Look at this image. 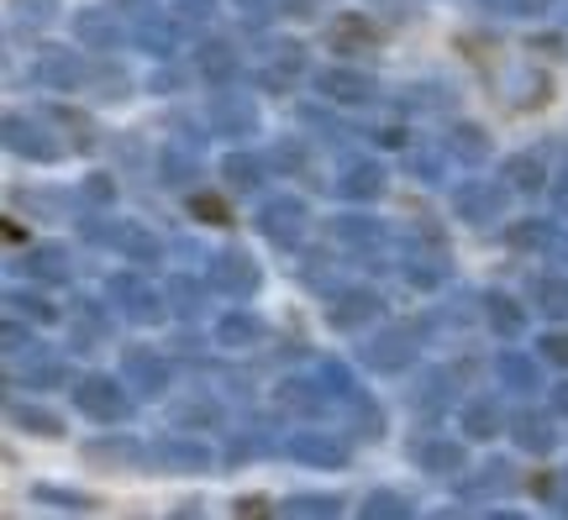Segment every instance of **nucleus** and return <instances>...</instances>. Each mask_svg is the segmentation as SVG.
<instances>
[{"instance_id": "f257e3e1", "label": "nucleus", "mask_w": 568, "mask_h": 520, "mask_svg": "<svg viewBox=\"0 0 568 520\" xmlns=\"http://www.w3.org/2000/svg\"><path fill=\"white\" fill-rule=\"evenodd\" d=\"M190 211H195V216H205V221H226V205L216 201V195H195V201H190Z\"/></svg>"}]
</instances>
